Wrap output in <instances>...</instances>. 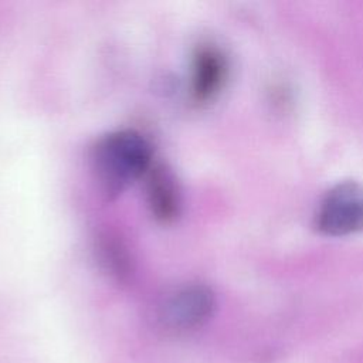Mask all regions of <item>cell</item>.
I'll return each mask as SVG.
<instances>
[{"mask_svg": "<svg viewBox=\"0 0 363 363\" xmlns=\"http://www.w3.org/2000/svg\"><path fill=\"white\" fill-rule=\"evenodd\" d=\"M150 169L152 146L136 130L112 132L95 146L94 170L108 196H118Z\"/></svg>", "mask_w": 363, "mask_h": 363, "instance_id": "1", "label": "cell"}, {"mask_svg": "<svg viewBox=\"0 0 363 363\" xmlns=\"http://www.w3.org/2000/svg\"><path fill=\"white\" fill-rule=\"evenodd\" d=\"M315 225L330 237L363 233V186L342 182L328 190L318 206Z\"/></svg>", "mask_w": 363, "mask_h": 363, "instance_id": "2", "label": "cell"}, {"mask_svg": "<svg viewBox=\"0 0 363 363\" xmlns=\"http://www.w3.org/2000/svg\"><path fill=\"white\" fill-rule=\"evenodd\" d=\"M216 298L204 284H186L170 292L162 306L163 325L176 332H187L200 328L213 315Z\"/></svg>", "mask_w": 363, "mask_h": 363, "instance_id": "3", "label": "cell"}, {"mask_svg": "<svg viewBox=\"0 0 363 363\" xmlns=\"http://www.w3.org/2000/svg\"><path fill=\"white\" fill-rule=\"evenodd\" d=\"M228 75L225 54L216 45L207 44L197 48L191 64V98L197 104L214 99L223 89Z\"/></svg>", "mask_w": 363, "mask_h": 363, "instance_id": "4", "label": "cell"}, {"mask_svg": "<svg viewBox=\"0 0 363 363\" xmlns=\"http://www.w3.org/2000/svg\"><path fill=\"white\" fill-rule=\"evenodd\" d=\"M147 203L152 214L162 223L174 220L180 210V193L177 183L163 164L152 166L147 177Z\"/></svg>", "mask_w": 363, "mask_h": 363, "instance_id": "5", "label": "cell"}]
</instances>
